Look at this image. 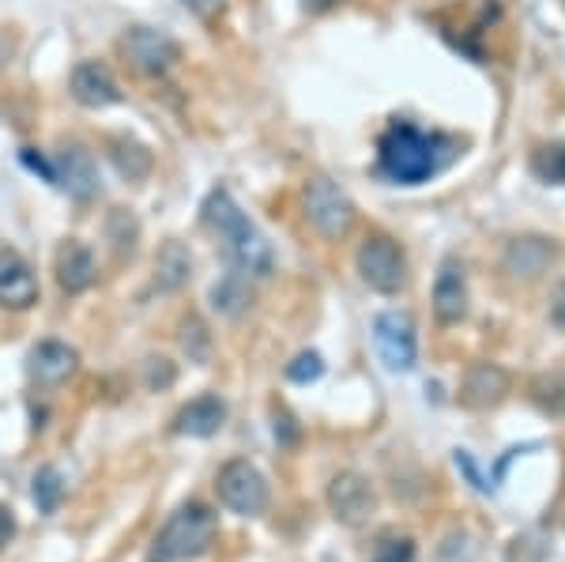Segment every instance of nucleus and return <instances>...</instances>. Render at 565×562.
<instances>
[{
	"label": "nucleus",
	"mask_w": 565,
	"mask_h": 562,
	"mask_svg": "<svg viewBox=\"0 0 565 562\" xmlns=\"http://www.w3.org/2000/svg\"><path fill=\"white\" fill-rule=\"evenodd\" d=\"M200 212H204V226L218 238V246H223L226 265L234 272H242L245 279L271 276L276 253H271L268 238L249 223V215L242 212L238 201H234L226 189H212Z\"/></svg>",
	"instance_id": "f257e3e1"
},
{
	"label": "nucleus",
	"mask_w": 565,
	"mask_h": 562,
	"mask_svg": "<svg viewBox=\"0 0 565 562\" xmlns=\"http://www.w3.org/2000/svg\"><path fill=\"white\" fill-rule=\"evenodd\" d=\"M441 148H449L441 136H430L407 121H396L381 136V170L392 181H399V185H418V181L434 178L441 170L445 156H449Z\"/></svg>",
	"instance_id": "f03ea898"
},
{
	"label": "nucleus",
	"mask_w": 565,
	"mask_h": 562,
	"mask_svg": "<svg viewBox=\"0 0 565 562\" xmlns=\"http://www.w3.org/2000/svg\"><path fill=\"white\" fill-rule=\"evenodd\" d=\"M218 537V518L212 506L204 502H185L178 513H170V521L159 529V537L151 540L148 562H189L212 551Z\"/></svg>",
	"instance_id": "7ed1b4c3"
},
{
	"label": "nucleus",
	"mask_w": 565,
	"mask_h": 562,
	"mask_svg": "<svg viewBox=\"0 0 565 562\" xmlns=\"http://www.w3.org/2000/svg\"><path fill=\"white\" fill-rule=\"evenodd\" d=\"M354 265L362 284L377 295H396L407 284V257L388 234H366V242L354 253Z\"/></svg>",
	"instance_id": "20e7f679"
},
{
	"label": "nucleus",
	"mask_w": 565,
	"mask_h": 562,
	"mask_svg": "<svg viewBox=\"0 0 565 562\" xmlns=\"http://www.w3.org/2000/svg\"><path fill=\"white\" fill-rule=\"evenodd\" d=\"M215 491L218 502L242 518H260L268 510V479L249 460H226L215 476Z\"/></svg>",
	"instance_id": "39448f33"
},
{
	"label": "nucleus",
	"mask_w": 565,
	"mask_h": 562,
	"mask_svg": "<svg viewBox=\"0 0 565 562\" xmlns=\"http://www.w3.org/2000/svg\"><path fill=\"white\" fill-rule=\"evenodd\" d=\"M306 220L313 223V231H321L324 238H343L354 226V204L340 185H332L328 178L306 181Z\"/></svg>",
	"instance_id": "423d86ee"
},
{
	"label": "nucleus",
	"mask_w": 565,
	"mask_h": 562,
	"mask_svg": "<svg viewBox=\"0 0 565 562\" xmlns=\"http://www.w3.org/2000/svg\"><path fill=\"white\" fill-rule=\"evenodd\" d=\"M117 45L129 57V65L143 76H167L181 61V45L167 31H154V26H129Z\"/></svg>",
	"instance_id": "0eeeda50"
},
{
	"label": "nucleus",
	"mask_w": 565,
	"mask_h": 562,
	"mask_svg": "<svg viewBox=\"0 0 565 562\" xmlns=\"http://www.w3.org/2000/svg\"><path fill=\"white\" fill-rule=\"evenodd\" d=\"M373 343H377V356L388 370L407 374L418 359V337H415V321L399 310H385L373 321Z\"/></svg>",
	"instance_id": "6e6552de"
},
{
	"label": "nucleus",
	"mask_w": 565,
	"mask_h": 562,
	"mask_svg": "<svg viewBox=\"0 0 565 562\" xmlns=\"http://www.w3.org/2000/svg\"><path fill=\"white\" fill-rule=\"evenodd\" d=\"M328 506H332L335 521L359 529V524H366L370 513L377 510V495H373V487L359 473H343L328 487Z\"/></svg>",
	"instance_id": "1a4fd4ad"
},
{
	"label": "nucleus",
	"mask_w": 565,
	"mask_h": 562,
	"mask_svg": "<svg viewBox=\"0 0 565 562\" xmlns=\"http://www.w3.org/2000/svg\"><path fill=\"white\" fill-rule=\"evenodd\" d=\"M53 185H65L72 197H90L98 189V167L95 156L84 148V144H65L57 151V167H53Z\"/></svg>",
	"instance_id": "9d476101"
},
{
	"label": "nucleus",
	"mask_w": 565,
	"mask_h": 562,
	"mask_svg": "<svg viewBox=\"0 0 565 562\" xmlns=\"http://www.w3.org/2000/svg\"><path fill=\"white\" fill-rule=\"evenodd\" d=\"M39 303V276L15 253H0V306L4 310H31Z\"/></svg>",
	"instance_id": "9b49d317"
},
{
	"label": "nucleus",
	"mask_w": 565,
	"mask_h": 562,
	"mask_svg": "<svg viewBox=\"0 0 565 562\" xmlns=\"http://www.w3.org/2000/svg\"><path fill=\"white\" fill-rule=\"evenodd\" d=\"M68 87H72V98H76L79 106H87V110H106V106L121 103V87H117V79L109 76L106 65H95V61L72 68Z\"/></svg>",
	"instance_id": "f8f14e48"
},
{
	"label": "nucleus",
	"mask_w": 565,
	"mask_h": 562,
	"mask_svg": "<svg viewBox=\"0 0 565 562\" xmlns=\"http://www.w3.org/2000/svg\"><path fill=\"white\" fill-rule=\"evenodd\" d=\"M434 314L441 325H457L468 314V279L460 261H445L434 279Z\"/></svg>",
	"instance_id": "ddd939ff"
},
{
	"label": "nucleus",
	"mask_w": 565,
	"mask_h": 562,
	"mask_svg": "<svg viewBox=\"0 0 565 562\" xmlns=\"http://www.w3.org/2000/svg\"><path fill=\"white\" fill-rule=\"evenodd\" d=\"M53 272H57V284H61V291H65V295L87 291V287L95 284V276H98L95 253H90L84 242L68 238L65 246L57 250V265H53Z\"/></svg>",
	"instance_id": "4468645a"
},
{
	"label": "nucleus",
	"mask_w": 565,
	"mask_h": 562,
	"mask_svg": "<svg viewBox=\"0 0 565 562\" xmlns=\"http://www.w3.org/2000/svg\"><path fill=\"white\" fill-rule=\"evenodd\" d=\"M76 367H79L76 348H68V343H61V340H42L39 348L31 351V378L39 385L68 382V378L76 374Z\"/></svg>",
	"instance_id": "2eb2a0df"
},
{
	"label": "nucleus",
	"mask_w": 565,
	"mask_h": 562,
	"mask_svg": "<svg viewBox=\"0 0 565 562\" xmlns=\"http://www.w3.org/2000/svg\"><path fill=\"white\" fill-rule=\"evenodd\" d=\"M223 423H226V404L207 393V396L189 401L174 415V434H185V438H212V434L223 431Z\"/></svg>",
	"instance_id": "dca6fc26"
},
{
	"label": "nucleus",
	"mask_w": 565,
	"mask_h": 562,
	"mask_svg": "<svg viewBox=\"0 0 565 562\" xmlns=\"http://www.w3.org/2000/svg\"><path fill=\"white\" fill-rule=\"evenodd\" d=\"M509 393V374L494 362H479V367L468 370V378H463V404L471 407H494L505 401Z\"/></svg>",
	"instance_id": "f3484780"
},
{
	"label": "nucleus",
	"mask_w": 565,
	"mask_h": 562,
	"mask_svg": "<svg viewBox=\"0 0 565 562\" xmlns=\"http://www.w3.org/2000/svg\"><path fill=\"white\" fill-rule=\"evenodd\" d=\"M193 276V253H189L181 242H167L154 257V287L159 291H178V287L189 284Z\"/></svg>",
	"instance_id": "a211bd4d"
},
{
	"label": "nucleus",
	"mask_w": 565,
	"mask_h": 562,
	"mask_svg": "<svg viewBox=\"0 0 565 562\" xmlns=\"http://www.w3.org/2000/svg\"><path fill=\"white\" fill-rule=\"evenodd\" d=\"M212 306H215V314H223V317H238L245 306H249V279L231 268L212 287Z\"/></svg>",
	"instance_id": "6ab92c4d"
},
{
	"label": "nucleus",
	"mask_w": 565,
	"mask_h": 562,
	"mask_svg": "<svg viewBox=\"0 0 565 562\" xmlns=\"http://www.w3.org/2000/svg\"><path fill=\"white\" fill-rule=\"evenodd\" d=\"M109 159H114V167L121 170L129 181H140V178H148L151 174V151L143 148V144H136V140H109Z\"/></svg>",
	"instance_id": "aec40b11"
},
{
	"label": "nucleus",
	"mask_w": 565,
	"mask_h": 562,
	"mask_svg": "<svg viewBox=\"0 0 565 562\" xmlns=\"http://www.w3.org/2000/svg\"><path fill=\"white\" fill-rule=\"evenodd\" d=\"M34 506H39V513H53L61 506V498H65V476H61V468L45 465L34 473Z\"/></svg>",
	"instance_id": "412c9836"
},
{
	"label": "nucleus",
	"mask_w": 565,
	"mask_h": 562,
	"mask_svg": "<svg viewBox=\"0 0 565 562\" xmlns=\"http://www.w3.org/2000/svg\"><path fill=\"white\" fill-rule=\"evenodd\" d=\"M106 234H109V242H114V250L121 253V257H125V253L132 257L136 238H140V223H136L125 208H114V212H109V220H106Z\"/></svg>",
	"instance_id": "4be33fe9"
},
{
	"label": "nucleus",
	"mask_w": 565,
	"mask_h": 562,
	"mask_svg": "<svg viewBox=\"0 0 565 562\" xmlns=\"http://www.w3.org/2000/svg\"><path fill=\"white\" fill-rule=\"evenodd\" d=\"M532 170L551 185H565V144H546L532 156Z\"/></svg>",
	"instance_id": "5701e85b"
},
{
	"label": "nucleus",
	"mask_w": 565,
	"mask_h": 562,
	"mask_svg": "<svg viewBox=\"0 0 565 562\" xmlns=\"http://www.w3.org/2000/svg\"><path fill=\"white\" fill-rule=\"evenodd\" d=\"M373 562H415V540L412 537H381L373 548Z\"/></svg>",
	"instance_id": "b1692460"
},
{
	"label": "nucleus",
	"mask_w": 565,
	"mask_h": 562,
	"mask_svg": "<svg viewBox=\"0 0 565 562\" xmlns=\"http://www.w3.org/2000/svg\"><path fill=\"white\" fill-rule=\"evenodd\" d=\"M207 329L196 321V317H189L185 325H181V348L189 351V359H196V362H204L207 359Z\"/></svg>",
	"instance_id": "393cba45"
},
{
	"label": "nucleus",
	"mask_w": 565,
	"mask_h": 562,
	"mask_svg": "<svg viewBox=\"0 0 565 562\" xmlns=\"http://www.w3.org/2000/svg\"><path fill=\"white\" fill-rule=\"evenodd\" d=\"M321 374H324V362H321V356H317V351H302V356H298L287 367V378H290V382H298V385L317 382Z\"/></svg>",
	"instance_id": "a878e982"
},
{
	"label": "nucleus",
	"mask_w": 565,
	"mask_h": 562,
	"mask_svg": "<svg viewBox=\"0 0 565 562\" xmlns=\"http://www.w3.org/2000/svg\"><path fill=\"white\" fill-rule=\"evenodd\" d=\"M535 401L546 412H565V378H551V382L535 385Z\"/></svg>",
	"instance_id": "bb28decb"
},
{
	"label": "nucleus",
	"mask_w": 565,
	"mask_h": 562,
	"mask_svg": "<svg viewBox=\"0 0 565 562\" xmlns=\"http://www.w3.org/2000/svg\"><path fill=\"white\" fill-rule=\"evenodd\" d=\"M143 378H148V389H167L174 385V367H170V359H148L143 362Z\"/></svg>",
	"instance_id": "cd10ccee"
},
{
	"label": "nucleus",
	"mask_w": 565,
	"mask_h": 562,
	"mask_svg": "<svg viewBox=\"0 0 565 562\" xmlns=\"http://www.w3.org/2000/svg\"><path fill=\"white\" fill-rule=\"evenodd\" d=\"M181 4H185L189 12L196 15V20H204V23H215L218 15H223L226 0H181Z\"/></svg>",
	"instance_id": "c85d7f7f"
},
{
	"label": "nucleus",
	"mask_w": 565,
	"mask_h": 562,
	"mask_svg": "<svg viewBox=\"0 0 565 562\" xmlns=\"http://www.w3.org/2000/svg\"><path fill=\"white\" fill-rule=\"evenodd\" d=\"M457 468H460L463 476L471 479V487H476V491H482V495H490V491H494V487H490L487 479L479 476V468H476V460H471V453H468V449H460V453H457Z\"/></svg>",
	"instance_id": "c756f323"
},
{
	"label": "nucleus",
	"mask_w": 565,
	"mask_h": 562,
	"mask_svg": "<svg viewBox=\"0 0 565 562\" xmlns=\"http://www.w3.org/2000/svg\"><path fill=\"white\" fill-rule=\"evenodd\" d=\"M12 537H15V518H12V510H8V506H0V551L12 543Z\"/></svg>",
	"instance_id": "7c9ffc66"
},
{
	"label": "nucleus",
	"mask_w": 565,
	"mask_h": 562,
	"mask_svg": "<svg viewBox=\"0 0 565 562\" xmlns=\"http://www.w3.org/2000/svg\"><path fill=\"white\" fill-rule=\"evenodd\" d=\"M335 0H306V8L309 12H324V8H332Z\"/></svg>",
	"instance_id": "2f4dec72"
}]
</instances>
